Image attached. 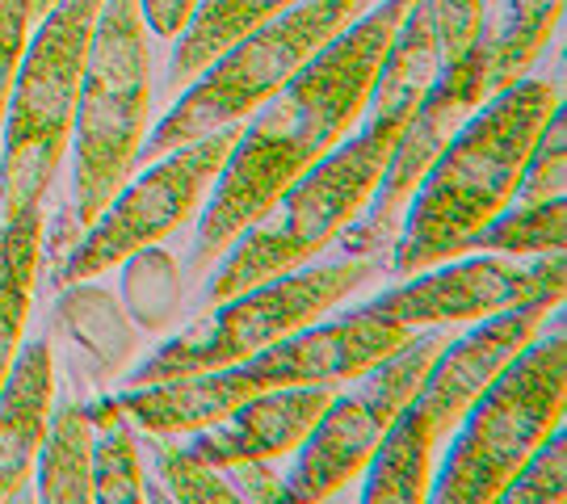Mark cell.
<instances>
[{
    "instance_id": "obj_30",
    "label": "cell",
    "mask_w": 567,
    "mask_h": 504,
    "mask_svg": "<svg viewBox=\"0 0 567 504\" xmlns=\"http://www.w3.org/2000/svg\"><path fill=\"white\" fill-rule=\"evenodd\" d=\"M198 0H140L143 25L164 42H177L185 34V25L194 21Z\"/></svg>"
},
{
    "instance_id": "obj_22",
    "label": "cell",
    "mask_w": 567,
    "mask_h": 504,
    "mask_svg": "<svg viewBox=\"0 0 567 504\" xmlns=\"http://www.w3.org/2000/svg\"><path fill=\"white\" fill-rule=\"evenodd\" d=\"M567 248V202H513L492 223H484L471 240L466 253H496V257H547Z\"/></svg>"
},
{
    "instance_id": "obj_13",
    "label": "cell",
    "mask_w": 567,
    "mask_h": 504,
    "mask_svg": "<svg viewBox=\"0 0 567 504\" xmlns=\"http://www.w3.org/2000/svg\"><path fill=\"white\" fill-rule=\"evenodd\" d=\"M564 253L534 257L529 265L513 257H471L454 265H429L404 286H391L365 302V311L395 320L404 328H454V323L487 320L496 311L522 302H564Z\"/></svg>"
},
{
    "instance_id": "obj_25",
    "label": "cell",
    "mask_w": 567,
    "mask_h": 504,
    "mask_svg": "<svg viewBox=\"0 0 567 504\" xmlns=\"http://www.w3.org/2000/svg\"><path fill=\"white\" fill-rule=\"evenodd\" d=\"M567 189V114L564 101L555 105L538 131V140L529 147V161L522 168V185H517V202H547L564 198Z\"/></svg>"
},
{
    "instance_id": "obj_12",
    "label": "cell",
    "mask_w": 567,
    "mask_h": 504,
    "mask_svg": "<svg viewBox=\"0 0 567 504\" xmlns=\"http://www.w3.org/2000/svg\"><path fill=\"white\" fill-rule=\"evenodd\" d=\"M487 101L484 93V63H480V47H471L463 60L442 68V76L433 81L425 101L416 105V114L408 119L404 135L395 143L391 161L383 168V182L374 189V198L365 202V210L337 236L341 257H370L383 261L400 240L404 227V210L412 194L421 189L425 173L433 161L442 156V147L454 140V131L463 126L480 105Z\"/></svg>"
},
{
    "instance_id": "obj_14",
    "label": "cell",
    "mask_w": 567,
    "mask_h": 504,
    "mask_svg": "<svg viewBox=\"0 0 567 504\" xmlns=\"http://www.w3.org/2000/svg\"><path fill=\"white\" fill-rule=\"evenodd\" d=\"M341 387H278L261 391L240 408H231L224 421L206 424L198 433H189V454L203 459L206 466L224 471V466L261 459L274 463L282 454H295L307 442V433L320 424L324 408L332 403Z\"/></svg>"
},
{
    "instance_id": "obj_20",
    "label": "cell",
    "mask_w": 567,
    "mask_h": 504,
    "mask_svg": "<svg viewBox=\"0 0 567 504\" xmlns=\"http://www.w3.org/2000/svg\"><path fill=\"white\" fill-rule=\"evenodd\" d=\"M299 0H198L194 21L185 25V34L173 47V68L168 81L185 89L198 81L210 63L224 51H231L244 34H252L265 21L282 18L286 9H295Z\"/></svg>"
},
{
    "instance_id": "obj_28",
    "label": "cell",
    "mask_w": 567,
    "mask_h": 504,
    "mask_svg": "<svg viewBox=\"0 0 567 504\" xmlns=\"http://www.w3.org/2000/svg\"><path fill=\"white\" fill-rule=\"evenodd\" d=\"M30 21H34V0H0V126H4L9 93L30 42Z\"/></svg>"
},
{
    "instance_id": "obj_32",
    "label": "cell",
    "mask_w": 567,
    "mask_h": 504,
    "mask_svg": "<svg viewBox=\"0 0 567 504\" xmlns=\"http://www.w3.org/2000/svg\"><path fill=\"white\" fill-rule=\"evenodd\" d=\"M484 4H492V0H484Z\"/></svg>"
},
{
    "instance_id": "obj_27",
    "label": "cell",
    "mask_w": 567,
    "mask_h": 504,
    "mask_svg": "<svg viewBox=\"0 0 567 504\" xmlns=\"http://www.w3.org/2000/svg\"><path fill=\"white\" fill-rule=\"evenodd\" d=\"M425 4L429 21L437 30L442 42V68L454 60H463L466 51L480 39V25H484V0H421Z\"/></svg>"
},
{
    "instance_id": "obj_24",
    "label": "cell",
    "mask_w": 567,
    "mask_h": 504,
    "mask_svg": "<svg viewBox=\"0 0 567 504\" xmlns=\"http://www.w3.org/2000/svg\"><path fill=\"white\" fill-rule=\"evenodd\" d=\"M126 299H131V320H140L143 328H164L177 316V265L168 253H161L156 244L143 248L135 257H126Z\"/></svg>"
},
{
    "instance_id": "obj_23",
    "label": "cell",
    "mask_w": 567,
    "mask_h": 504,
    "mask_svg": "<svg viewBox=\"0 0 567 504\" xmlns=\"http://www.w3.org/2000/svg\"><path fill=\"white\" fill-rule=\"evenodd\" d=\"M140 450L156 466L161 484L168 487L164 501H185V504H236V487L224 480V471L206 466L203 459L189 454V445H177L168 433H140Z\"/></svg>"
},
{
    "instance_id": "obj_9",
    "label": "cell",
    "mask_w": 567,
    "mask_h": 504,
    "mask_svg": "<svg viewBox=\"0 0 567 504\" xmlns=\"http://www.w3.org/2000/svg\"><path fill=\"white\" fill-rule=\"evenodd\" d=\"M374 274H379V261H370V257H337L328 265H311V269L303 265L295 274L240 290L231 299L215 302L210 316L189 323L182 337L161 344L126 379V387H147L164 383V379H182V374H206V370L248 362L252 353H261L290 332L307 328L311 320L328 316L337 302L349 299Z\"/></svg>"
},
{
    "instance_id": "obj_31",
    "label": "cell",
    "mask_w": 567,
    "mask_h": 504,
    "mask_svg": "<svg viewBox=\"0 0 567 504\" xmlns=\"http://www.w3.org/2000/svg\"><path fill=\"white\" fill-rule=\"evenodd\" d=\"M60 0H34V18H42V13H51Z\"/></svg>"
},
{
    "instance_id": "obj_3",
    "label": "cell",
    "mask_w": 567,
    "mask_h": 504,
    "mask_svg": "<svg viewBox=\"0 0 567 504\" xmlns=\"http://www.w3.org/2000/svg\"><path fill=\"white\" fill-rule=\"evenodd\" d=\"M147 114H152V51H147L140 0H105L76 97L72 206L63 210L51 244L55 261L97 223V215L140 168Z\"/></svg>"
},
{
    "instance_id": "obj_7",
    "label": "cell",
    "mask_w": 567,
    "mask_h": 504,
    "mask_svg": "<svg viewBox=\"0 0 567 504\" xmlns=\"http://www.w3.org/2000/svg\"><path fill=\"white\" fill-rule=\"evenodd\" d=\"M374 0H299L282 18L265 21L244 34L231 51L185 84L177 105L164 114L140 147V164H152L185 143L203 140L219 126L257 114L295 72L324 51L341 30H349Z\"/></svg>"
},
{
    "instance_id": "obj_4",
    "label": "cell",
    "mask_w": 567,
    "mask_h": 504,
    "mask_svg": "<svg viewBox=\"0 0 567 504\" xmlns=\"http://www.w3.org/2000/svg\"><path fill=\"white\" fill-rule=\"evenodd\" d=\"M404 131L358 122V135L332 147L316 168H307L295 185H286L282 198L265 210L252 227H244L227 248L210 282L206 307L231 299L240 290L282 278L328 253L337 236L365 210L374 189L383 182V168Z\"/></svg>"
},
{
    "instance_id": "obj_26",
    "label": "cell",
    "mask_w": 567,
    "mask_h": 504,
    "mask_svg": "<svg viewBox=\"0 0 567 504\" xmlns=\"http://www.w3.org/2000/svg\"><path fill=\"white\" fill-rule=\"evenodd\" d=\"M505 504H564L567 501V438L564 424L550 433L547 442L517 466V475L496 496Z\"/></svg>"
},
{
    "instance_id": "obj_6",
    "label": "cell",
    "mask_w": 567,
    "mask_h": 504,
    "mask_svg": "<svg viewBox=\"0 0 567 504\" xmlns=\"http://www.w3.org/2000/svg\"><path fill=\"white\" fill-rule=\"evenodd\" d=\"M567 412V341L564 311L550 307L547 328L513 358L471 403L450 433L442 475L429 484L437 504H492L538 445L564 424Z\"/></svg>"
},
{
    "instance_id": "obj_2",
    "label": "cell",
    "mask_w": 567,
    "mask_h": 504,
    "mask_svg": "<svg viewBox=\"0 0 567 504\" xmlns=\"http://www.w3.org/2000/svg\"><path fill=\"white\" fill-rule=\"evenodd\" d=\"M564 101L555 81L522 76L471 114L442 147L404 210L391 269L412 278L429 265L463 257V244L517 202L522 168L547 114Z\"/></svg>"
},
{
    "instance_id": "obj_16",
    "label": "cell",
    "mask_w": 567,
    "mask_h": 504,
    "mask_svg": "<svg viewBox=\"0 0 567 504\" xmlns=\"http://www.w3.org/2000/svg\"><path fill=\"white\" fill-rule=\"evenodd\" d=\"M564 0H492L484 4L480 25V63H484V93H501L517 84L543 60L550 34L559 30Z\"/></svg>"
},
{
    "instance_id": "obj_11",
    "label": "cell",
    "mask_w": 567,
    "mask_h": 504,
    "mask_svg": "<svg viewBox=\"0 0 567 504\" xmlns=\"http://www.w3.org/2000/svg\"><path fill=\"white\" fill-rule=\"evenodd\" d=\"M450 344V328H425L412 341L370 366L365 374L353 379V391H337L324 408L320 424L307 433V442L295 450V471L286 475V501L320 504L341 496L353 480H362L374 450L383 445L386 429L425 383L429 366Z\"/></svg>"
},
{
    "instance_id": "obj_10",
    "label": "cell",
    "mask_w": 567,
    "mask_h": 504,
    "mask_svg": "<svg viewBox=\"0 0 567 504\" xmlns=\"http://www.w3.org/2000/svg\"><path fill=\"white\" fill-rule=\"evenodd\" d=\"M236 140H240V122L219 126L203 140L152 161L140 182L122 185L114 202L97 215V223L60 257L55 274H51L55 290L72 282H89L105 269H118L126 257L161 244L177 227L198 219V210L210 198V185L219 177Z\"/></svg>"
},
{
    "instance_id": "obj_5",
    "label": "cell",
    "mask_w": 567,
    "mask_h": 504,
    "mask_svg": "<svg viewBox=\"0 0 567 504\" xmlns=\"http://www.w3.org/2000/svg\"><path fill=\"white\" fill-rule=\"evenodd\" d=\"M555 302L534 299L522 307L496 311L475 323V332L450 337V344L429 366L425 383L386 429L383 445L365 466L362 504H421L429 501L433 459L437 445L463 424L471 403L484 395V387L526 349L550 320Z\"/></svg>"
},
{
    "instance_id": "obj_21",
    "label": "cell",
    "mask_w": 567,
    "mask_h": 504,
    "mask_svg": "<svg viewBox=\"0 0 567 504\" xmlns=\"http://www.w3.org/2000/svg\"><path fill=\"white\" fill-rule=\"evenodd\" d=\"M93 421V501L102 504H143L152 501L140 463V438L126 421L114 395L89 403Z\"/></svg>"
},
{
    "instance_id": "obj_17",
    "label": "cell",
    "mask_w": 567,
    "mask_h": 504,
    "mask_svg": "<svg viewBox=\"0 0 567 504\" xmlns=\"http://www.w3.org/2000/svg\"><path fill=\"white\" fill-rule=\"evenodd\" d=\"M55 328L81 349L84 366H89L97 387L118 379L122 370L135 362L140 328L122 311V302L102 286H63L60 302H55Z\"/></svg>"
},
{
    "instance_id": "obj_29",
    "label": "cell",
    "mask_w": 567,
    "mask_h": 504,
    "mask_svg": "<svg viewBox=\"0 0 567 504\" xmlns=\"http://www.w3.org/2000/svg\"><path fill=\"white\" fill-rule=\"evenodd\" d=\"M224 480L236 487L240 501H261V504H282L286 501V480H278L269 463L248 459V463L224 466Z\"/></svg>"
},
{
    "instance_id": "obj_1",
    "label": "cell",
    "mask_w": 567,
    "mask_h": 504,
    "mask_svg": "<svg viewBox=\"0 0 567 504\" xmlns=\"http://www.w3.org/2000/svg\"><path fill=\"white\" fill-rule=\"evenodd\" d=\"M412 4L416 0H383L379 9H365L257 114L240 122V140L231 143L198 219V244L189 257L194 278H206V269L219 265L244 227H252L282 198L286 185L299 182L358 131L386 47Z\"/></svg>"
},
{
    "instance_id": "obj_8",
    "label": "cell",
    "mask_w": 567,
    "mask_h": 504,
    "mask_svg": "<svg viewBox=\"0 0 567 504\" xmlns=\"http://www.w3.org/2000/svg\"><path fill=\"white\" fill-rule=\"evenodd\" d=\"M105 0H60L42 13L39 34L25 42L18 81L4 110L0 143V206L4 219L39 206L72 143L84 60Z\"/></svg>"
},
{
    "instance_id": "obj_15",
    "label": "cell",
    "mask_w": 567,
    "mask_h": 504,
    "mask_svg": "<svg viewBox=\"0 0 567 504\" xmlns=\"http://www.w3.org/2000/svg\"><path fill=\"white\" fill-rule=\"evenodd\" d=\"M55 400V358L51 341H30L0 387V504H13L34 484V466Z\"/></svg>"
},
{
    "instance_id": "obj_18",
    "label": "cell",
    "mask_w": 567,
    "mask_h": 504,
    "mask_svg": "<svg viewBox=\"0 0 567 504\" xmlns=\"http://www.w3.org/2000/svg\"><path fill=\"white\" fill-rule=\"evenodd\" d=\"M39 501L84 504L93 501V421L76 387L51 400V421L39 450Z\"/></svg>"
},
{
    "instance_id": "obj_19",
    "label": "cell",
    "mask_w": 567,
    "mask_h": 504,
    "mask_svg": "<svg viewBox=\"0 0 567 504\" xmlns=\"http://www.w3.org/2000/svg\"><path fill=\"white\" fill-rule=\"evenodd\" d=\"M42 236H47L42 202L25 206L0 227V387L25 337L30 302H34V286L42 274Z\"/></svg>"
}]
</instances>
